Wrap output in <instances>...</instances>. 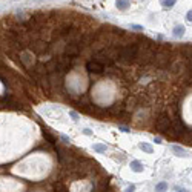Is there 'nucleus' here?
<instances>
[{
	"label": "nucleus",
	"instance_id": "f257e3e1",
	"mask_svg": "<svg viewBox=\"0 0 192 192\" xmlns=\"http://www.w3.org/2000/svg\"><path fill=\"white\" fill-rule=\"evenodd\" d=\"M138 45L137 43H129V45H121L118 48V56L117 60L123 61V63H131L138 56Z\"/></svg>",
	"mask_w": 192,
	"mask_h": 192
},
{
	"label": "nucleus",
	"instance_id": "f03ea898",
	"mask_svg": "<svg viewBox=\"0 0 192 192\" xmlns=\"http://www.w3.org/2000/svg\"><path fill=\"white\" fill-rule=\"evenodd\" d=\"M154 126L157 131H160L161 134H166L168 129L172 126V120H171L169 114L166 111H160L158 115L155 117V121H154Z\"/></svg>",
	"mask_w": 192,
	"mask_h": 192
},
{
	"label": "nucleus",
	"instance_id": "7ed1b4c3",
	"mask_svg": "<svg viewBox=\"0 0 192 192\" xmlns=\"http://www.w3.org/2000/svg\"><path fill=\"white\" fill-rule=\"evenodd\" d=\"M80 51H81V43H79V42H72V43H68V45L65 46L63 54H65L66 57L74 59V57H77L79 54H80Z\"/></svg>",
	"mask_w": 192,
	"mask_h": 192
},
{
	"label": "nucleus",
	"instance_id": "20e7f679",
	"mask_svg": "<svg viewBox=\"0 0 192 192\" xmlns=\"http://www.w3.org/2000/svg\"><path fill=\"white\" fill-rule=\"evenodd\" d=\"M86 69L89 72H94V74H100V72H103L105 69V66L98 63V61H95V60H91V61H88L86 63Z\"/></svg>",
	"mask_w": 192,
	"mask_h": 192
},
{
	"label": "nucleus",
	"instance_id": "39448f33",
	"mask_svg": "<svg viewBox=\"0 0 192 192\" xmlns=\"http://www.w3.org/2000/svg\"><path fill=\"white\" fill-rule=\"evenodd\" d=\"M48 43H45V42H40V40H37V42H34L32 45H31V49L36 52V54H43L45 51H48Z\"/></svg>",
	"mask_w": 192,
	"mask_h": 192
},
{
	"label": "nucleus",
	"instance_id": "423d86ee",
	"mask_svg": "<svg viewBox=\"0 0 192 192\" xmlns=\"http://www.w3.org/2000/svg\"><path fill=\"white\" fill-rule=\"evenodd\" d=\"M171 151L177 155V157H183V158H188V157H191V152L188 149H184L181 146H177V145H172L171 146Z\"/></svg>",
	"mask_w": 192,
	"mask_h": 192
},
{
	"label": "nucleus",
	"instance_id": "0eeeda50",
	"mask_svg": "<svg viewBox=\"0 0 192 192\" xmlns=\"http://www.w3.org/2000/svg\"><path fill=\"white\" fill-rule=\"evenodd\" d=\"M20 61H22L25 66H32V61H34L32 54H29V52H22V56H20Z\"/></svg>",
	"mask_w": 192,
	"mask_h": 192
},
{
	"label": "nucleus",
	"instance_id": "6e6552de",
	"mask_svg": "<svg viewBox=\"0 0 192 192\" xmlns=\"http://www.w3.org/2000/svg\"><path fill=\"white\" fill-rule=\"evenodd\" d=\"M131 169L134 171V172H143V169H145V164H143L141 161H138V160H132L131 161Z\"/></svg>",
	"mask_w": 192,
	"mask_h": 192
},
{
	"label": "nucleus",
	"instance_id": "1a4fd4ad",
	"mask_svg": "<svg viewBox=\"0 0 192 192\" xmlns=\"http://www.w3.org/2000/svg\"><path fill=\"white\" fill-rule=\"evenodd\" d=\"M184 32H186V28H184L183 25H177V26H174V29H172V36L174 37H183Z\"/></svg>",
	"mask_w": 192,
	"mask_h": 192
},
{
	"label": "nucleus",
	"instance_id": "9d476101",
	"mask_svg": "<svg viewBox=\"0 0 192 192\" xmlns=\"http://www.w3.org/2000/svg\"><path fill=\"white\" fill-rule=\"evenodd\" d=\"M54 189H56V192H68V186L63 181H56L54 183Z\"/></svg>",
	"mask_w": 192,
	"mask_h": 192
},
{
	"label": "nucleus",
	"instance_id": "9b49d317",
	"mask_svg": "<svg viewBox=\"0 0 192 192\" xmlns=\"http://www.w3.org/2000/svg\"><path fill=\"white\" fill-rule=\"evenodd\" d=\"M138 148L143 151V152H148V154H152V152H154V148L151 146L149 143H140Z\"/></svg>",
	"mask_w": 192,
	"mask_h": 192
},
{
	"label": "nucleus",
	"instance_id": "f8f14e48",
	"mask_svg": "<svg viewBox=\"0 0 192 192\" xmlns=\"http://www.w3.org/2000/svg\"><path fill=\"white\" fill-rule=\"evenodd\" d=\"M168 191V183L166 181H160L155 184V192H166Z\"/></svg>",
	"mask_w": 192,
	"mask_h": 192
},
{
	"label": "nucleus",
	"instance_id": "ddd939ff",
	"mask_svg": "<svg viewBox=\"0 0 192 192\" xmlns=\"http://www.w3.org/2000/svg\"><path fill=\"white\" fill-rule=\"evenodd\" d=\"M115 5H117L118 9H128L129 8V0H117Z\"/></svg>",
	"mask_w": 192,
	"mask_h": 192
},
{
	"label": "nucleus",
	"instance_id": "4468645a",
	"mask_svg": "<svg viewBox=\"0 0 192 192\" xmlns=\"http://www.w3.org/2000/svg\"><path fill=\"white\" fill-rule=\"evenodd\" d=\"M92 148H94L95 152H100V154L106 152V145H105V143H97V145H94Z\"/></svg>",
	"mask_w": 192,
	"mask_h": 192
},
{
	"label": "nucleus",
	"instance_id": "2eb2a0df",
	"mask_svg": "<svg viewBox=\"0 0 192 192\" xmlns=\"http://www.w3.org/2000/svg\"><path fill=\"white\" fill-rule=\"evenodd\" d=\"M161 6H164V8H172V6L177 3V0H160Z\"/></svg>",
	"mask_w": 192,
	"mask_h": 192
},
{
	"label": "nucleus",
	"instance_id": "dca6fc26",
	"mask_svg": "<svg viewBox=\"0 0 192 192\" xmlns=\"http://www.w3.org/2000/svg\"><path fill=\"white\" fill-rule=\"evenodd\" d=\"M43 135H45V138L49 141V143H52V145H56V138L51 135V134H48V132H43Z\"/></svg>",
	"mask_w": 192,
	"mask_h": 192
},
{
	"label": "nucleus",
	"instance_id": "f3484780",
	"mask_svg": "<svg viewBox=\"0 0 192 192\" xmlns=\"http://www.w3.org/2000/svg\"><path fill=\"white\" fill-rule=\"evenodd\" d=\"M60 140L63 141L65 145H71V143H72V140H71V138H69V137H68V135H60Z\"/></svg>",
	"mask_w": 192,
	"mask_h": 192
},
{
	"label": "nucleus",
	"instance_id": "a211bd4d",
	"mask_svg": "<svg viewBox=\"0 0 192 192\" xmlns=\"http://www.w3.org/2000/svg\"><path fill=\"white\" fill-rule=\"evenodd\" d=\"M69 115H71V117H72V120H74V121H79V120H80L79 114L75 112V111H69Z\"/></svg>",
	"mask_w": 192,
	"mask_h": 192
},
{
	"label": "nucleus",
	"instance_id": "6ab92c4d",
	"mask_svg": "<svg viewBox=\"0 0 192 192\" xmlns=\"http://www.w3.org/2000/svg\"><path fill=\"white\" fill-rule=\"evenodd\" d=\"M175 192H189V191L183 186H175Z\"/></svg>",
	"mask_w": 192,
	"mask_h": 192
},
{
	"label": "nucleus",
	"instance_id": "aec40b11",
	"mask_svg": "<svg viewBox=\"0 0 192 192\" xmlns=\"http://www.w3.org/2000/svg\"><path fill=\"white\" fill-rule=\"evenodd\" d=\"M131 28L135 31H143V26H140V25H131Z\"/></svg>",
	"mask_w": 192,
	"mask_h": 192
},
{
	"label": "nucleus",
	"instance_id": "412c9836",
	"mask_svg": "<svg viewBox=\"0 0 192 192\" xmlns=\"http://www.w3.org/2000/svg\"><path fill=\"white\" fill-rule=\"evenodd\" d=\"M134 191H135V186H134V184H129L125 192H134Z\"/></svg>",
	"mask_w": 192,
	"mask_h": 192
},
{
	"label": "nucleus",
	"instance_id": "4be33fe9",
	"mask_svg": "<svg viewBox=\"0 0 192 192\" xmlns=\"http://www.w3.org/2000/svg\"><path fill=\"white\" fill-rule=\"evenodd\" d=\"M118 129H120V131H123V132H131V131H129V128L121 126V125H118Z\"/></svg>",
	"mask_w": 192,
	"mask_h": 192
},
{
	"label": "nucleus",
	"instance_id": "5701e85b",
	"mask_svg": "<svg viewBox=\"0 0 192 192\" xmlns=\"http://www.w3.org/2000/svg\"><path fill=\"white\" fill-rule=\"evenodd\" d=\"M83 134H85V135H92V131H91L89 128H85V129H83Z\"/></svg>",
	"mask_w": 192,
	"mask_h": 192
},
{
	"label": "nucleus",
	"instance_id": "b1692460",
	"mask_svg": "<svg viewBox=\"0 0 192 192\" xmlns=\"http://www.w3.org/2000/svg\"><path fill=\"white\" fill-rule=\"evenodd\" d=\"M186 20H188V22H192V11H188V14H186Z\"/></svg>",
	"mask_w": 192,
	"mask_h": 192
},
{
	"label": "nucleus",
	"instance_id": "393cba45",
	"mask_svg": "<svg viewBox=\"0 0 192 192\" xmlns=\"http://www.w3.org/2000/svg\"><path fill=\"white\" fill-rule=\"evenodd\" d=\"M154 143H161V138H160V137H155V138H154Z\"/></svg>",
	"mask_w": 192,
	"mask_h": 192
},
{
	"label": "nucleus",
	"instance_id": "a878e982",
	"mask_svg": "<svg viewBox=\"0 0 192 192\" xmlns=\"http://www.w3.org/2000/svg\"><path fill=\"white\" fill-rule=\"evenodd\" d=\"M37 2H42V0H37Z\"/></svg>",
	"mask_w": 192,
	"mask_h": 192
}]
</instances>
